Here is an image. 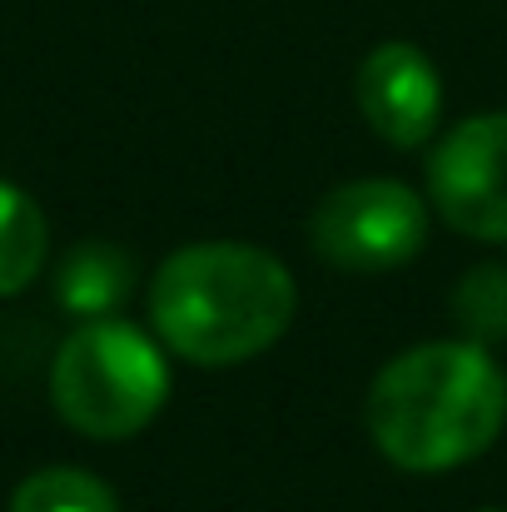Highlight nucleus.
I'll use <instances>...</instances> for the list:
<instances>
[{
	"instance_id": "nucleus-8",
	"label": "nucleus",
	"mask_w": 507,
	"mask_h": 512,
	"mask_svg": "<svg viewBox=\"0 0 507 512\" xmlns=\"http://www.w3.org/2000/svg\"><path fill=\"white\" fill-rule=\"evenodd\" d=\"M45 249H50V229L40 204L0 179V299L20 294L40 269H45Z\"/></svg>"
},
{
	"instance_id": "nucleus-11",
	"label": "nucleus",
	"mask_w": 507,
	"mask_h": 512,
	"mask_svg": "<svg viewBox=\"0 0 507 512\" xmlns=\"http://www.w3.org/2000/svg\"><path fill=\"white\" fill-rule=\"evenodd\" d=\"M483 512H503V508H483Z\"/></svg>"
},
{
	"instance_id": "nucleus-2",
	"label": "nucleus",
	"mask_w": 507,
	"mask_h": 512,
	"mask_svg": "<svg viewBox=\"0 0 507 512\" xmlns=\"http://www.w3.org/2000/svg\"><path fill=\"white\" fill-rule=\"evenodd\" d=\"M294 309V274L254 244H189L169 254L150 284L155 334L204 368L259 358L289 334Z\"/></svg>"
},
{
	"instance_id": "nucleus-5",
	"label": "nucleus",
	"mask_w": 507,
	"mask_h": 512,
	"mask_svg": "<svg viewBox=\"0 0 507 512\" xmlns=\"http://www.w3.org/2000/svg\"><path fill=\"white\" fill-rule=\"evenodd\" d=\"M428 199L458 234L507 244V115L463 120L428 155Z\"/></svg>"
},
{
	"instance_id": "nucleus-1",
	"label": "nucleus",
	"mask_w": 507,
	"mask_h": 512,
	"mask_svg": "<svg viewBox=\"0 0 507 512\" xmlns=\"http://www.w3.org/2000/svg\"><path fill=\"white\" fill-rule=\"evenodd\" d=\"M507 378L483 343H418L368 388V433L403 473H448L498 443Z\"/></svg>"
},
{
	"instance_id": "nucleus-6",
	"label": "nucleus",
	"mask_w": 507,
	"mask_h": 512,
	"mask_svg": "<svg viewBox=\"0 0 507 512\" xmlns=\"http://www.w3.org/2000/svg\"><path fill=\"white\" fill-rule=\"evenodd\" d=\"M353 95H358V110L373 125V135L398 150H418L438 130L443 85H438L433 60L408 40L373 45L353 75Z\"/></svg>"
},
{
	"instance_id": "nucleus-9",
	"label": "nucleus",
	"mask_w": 507,
	"mask_h": 512,
	"mask_svg": "<svg viewBox=\"0 0 507 512\" xmlns=\"http://www.w3.org/2000/svg\"><path fill=\"white\" fill-rule=\"evenodd\" d=\"M10 512H120V498L85 468H40L15 488Z\"/></svg>"
},
{
	"instance_id": "nucleus-10",
	"label": "nucleus",
	"mask_w": 507,
	"mask_h": 512,
	"mask_svg": "<svg viewBox=\"0 0 507 512\" xmlns=\"http://www.w3.org/2000/svg\"><path fill=\"white\" fill-rule=\"evenodd\" d=\"M453 324L468 343L507 339V269L503 264H478L453 284Z\"/></svg>"
},
{
	"instance_id": "nucleus-4",
	"label": "nucleus",
	"mask_w": 507,
	"mask_h": 512,
	"mask_svg": "<svg viewBox=\"0 0 507 512\" xmlns=\"http://www.w3.org/2000/svg\"><path fill=\"white\" fill-rule=\"evenodd\" d=\"M309 239L334 269L388 274L428 244V204L398 179H353L319 199Z\"/></svg>"
},
{
	"instance_id": "nucleus-3",
	"label": "nucleus",
	"mask_w": 507,
	"mask_h": 512,
	"mask_svg": "<svg viewBox=\"0 0 507 512\" xmlns=\"http://www.w3.org/2000/svg\"><path fill=\"white\" fill-rule=\"evenodd\" d=\"M50 398L55 413L85 438H135L169 398L165 353L135 324L90 319L60 343L50 363Z\"/></svg>"
},
{
	"instance_id": "nucleus-7",
	"label": "nucleus",
	"mask_w": 507,
	"mask_h": 512,
	"mask_svg": "<svg viewBox=\"0 0 507 512\" xmlns=\"http://www.w3.org/2000/svg\"><path fill=\"white\" fill-rule=\"evenodd\" d=\"M135 289V259L120 244H80L55 274V294L75 319H110Z\"/></svg>"
}]
</instances>
